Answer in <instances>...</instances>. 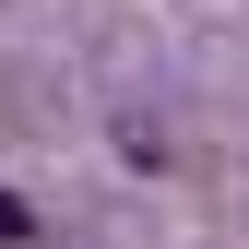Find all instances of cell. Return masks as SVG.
Here are the masks:
<instances>
[{"label": "cell", "instance_id": "obj_1", "mask_svg": "<svg viewBox=\"0 0 249 249\" xmlns=\"http://www.w3.org/2000/svg\"><path fill=\"white\" fill-rule=\"evenodd\" d=\"M24 237H36V213H24L12 190H0V249H24Z\"/></svg>", "mask_w": 249, "mask_h": 249}]
</instances>
